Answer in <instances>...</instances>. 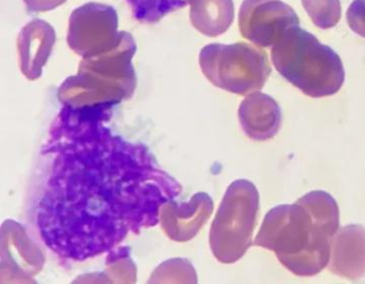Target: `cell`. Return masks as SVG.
Here are the masks:
<instances>
[{
	"label": "cell",
	"instance_id": "6da1fadb",
	"mask_svg": "<svg viewBox=\"0 0 365 284\" xmlns=\"http://www.w3.org/2000/svg\"><path fill=\"white\" fill-rule=\"evenodd\" d=\"M112 106H63L43 147L50 169L36 223L44 245L70 262L108 253L157 226L182 191L146 145L113 132Z\"/></svg>",
	"mask_w": 365,
	"mask_h": 284
},
{
	"label": "cell",
	"instance_id": "7a4b0ae2",
	"mask_svg": "<svg viewBox=\"0 0 365 284\" xmlns=\"http://www.w3.org/2000/svg\"><path fill=\"white\" fill-rule=\"evenodd\" d=\"M339 228L336 201L328 192L315 190L294 204L277 205L269 211L255 245L274 252L294 275L312 277L328 266Z\"/></svg>",
	"mask_w": 365,
	"mask_h": 284
},
{
	"label": "cell",
	"instance_id": "3957f363",
	"mask_svg": "<svg viewBox=\"0 0 365 284\" xmlns=\"http://www.w3.org/2000/svg\"><path fill=\"white\" fill-rule=\"evenodd\" d=\"M272 61L284 78L309 98L333 95L345 80L339 56L294 26L273 44Z\"/></svg>",
	"mask_w": 365,
	"mask_h": 284
},
{
	"label": "cell",
	"instance_id": "277c9868",
	"mask_svg": "<svg viewBox=\"0 0 365 284\" xmlns=\"http://www.w3.org/2000/svg\"><path fill=\"white\" fill-rule=\"evenodd\" d=\"M202 64L220 85L240 94L262 89L271 73L266 53L243 43L207 46Z\"/></svg>",
	"mask_w": 365,
	"mask_h": 284
},
{
	"label": "cell",
	"instance_id": "5b68a950",
	"mask_svg": "<svg viewBox=\"0 0 365 284\" xmlns=\"http://www.w3.org/2000/svg\"><path fill=\"white\" fill-rule=\"evenodd\" d=\"M118 15L113 6L89 2L76 9L70 16L68 42L81 53L117 43L120 33Z\"/></svg>",
	"mask_w": 365,
	"mask_h": 284
},
{
	"label": "cell",
	"instance_id": "8992f818",
	"mask_svg": "<svg viewBox=\"0 0 365 284\" xmlns=\"http://www.w3.org/2000/svg\"><path fill=\"white\" fill-rule=\"evenodd\" d=\"M258 209L259 194L251 182L239 181L232 186L224 211L225 226H228L225 230L228 260L240 258L251 245Z\"/></svg>",
	"mask_w": 365,
	"mask_h": 284
},
{
	"label": "cell",
	"instance_id": "52a82bcc",
	"mask_svg": "<svg viewBox=\"0 0 365 284\" xmlns=\"http://www.w3.org/2000/svg\"><path fill=\"white\" fill-rule=\"evenodd\" d=\"M329 269L334 275L356 280L365 275V228L356 224L335 233L331 245Z\"/></svg>",
	"mask_w": 365,
	"mask_h": 284
},
{
	"label": "cell",
	"instance_id": "ba28073f",
	"mask_svg": "<svg viewBox=\"0 0 365 284\" xmlns=\"http://www.w3.org/2000/svg\"><path fill=\"white\" fill-rule=\"evenodd\" d=\"M239 113L245 134L253 140H270L281 128V107L268 94L254 92L243 100Z\"/></svg>",
	"mask_w": 365,
	"mask_h": 284
},
{
	"label": "cell",
	"instance_id": "9c48e42d",
	"mask_svg": "<svg viewBox=\"0 0 365 284\" xmlns=\"http://www.w3.org/2000/svg\"><path fill=\"white\" fill-rule=\"evenodd\" d=\"M194 27L209 36H217L230 28L234 19L232 0H187Z\"/></svg>",
	"mask_w": 365,
	"mask_h": 284
},
{
	"label": "cell",
	"instance_id": "30bf717a",
	"mask_svg": "<svg viewBox=\"0 0 365 284\" xmlns=\"http://www.w3.org/2000/svg\"><path fill=\"white\" fill-rule=\"evenodd\" d=\"M19 42L24 68L34 72L50 53L55 42L54 28L42 19H34L23 28Z\"/></svg>",
	"mask_w": 365,
	"mask_h": 284
},
{
	"label": "cell",
	"instance_id": "8fae6325",
	"mask_svg": "<svg viewBox=\"0 0 365 284\" xmlns=\"http://www.w3.org/2000/svg\"><path fill=\"white\" fill-rule=\"evenodd\" d=\"M134 19L140 23H151L161 21L168 13L185 8L187 0H127Z\"/></svg>",
	"mask_w": 365,
	"mask_h": 284
},
{
	"label": "cell",
	"instance_id": "7c38bea8",
	"mask_svg": "<svg viewBox=\"0 0 365 284\" xmlns=\"http://www.w3.org/2000/svg\"><path fill=\"white\" fill-rule=\"evenodd\" d=\"M29 12H48L65 4L67 0H23Z\"/></svg>",
	"mask_w": 365,
	"mask_h": 284
}]
</instances>
